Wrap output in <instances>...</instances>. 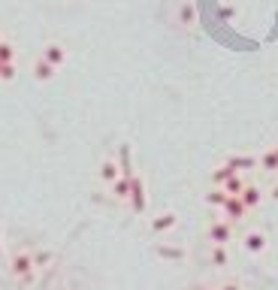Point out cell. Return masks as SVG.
<instances>
[]
</instances>
